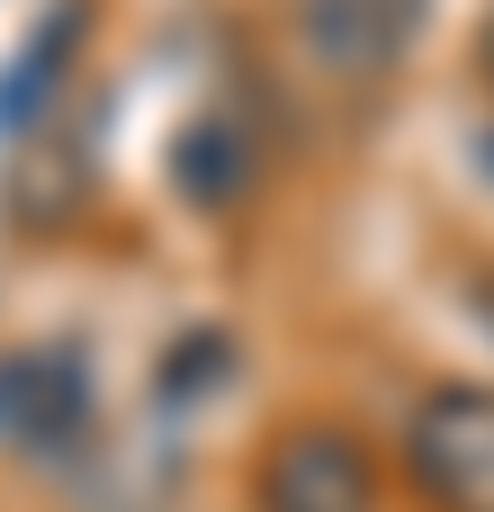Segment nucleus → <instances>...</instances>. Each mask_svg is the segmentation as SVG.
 I'll use <instances>...</instances> for the list:
<instances>
[{"mask_svg":"<svg viewBox=\"0 0 494 512\" xmlns=\"http://www.w3.org/2000/svg\"><path fill=\"white\" fill-rule=\"evenodd\" d=\"M405 468L441 512H494V387H432L405 423Z\"/></svg>","mask_w":494,"mask_h":512,"instance_id":"f257e3e1","label":"nucleus"},{"mask_svg":"<svg viewBox=\"0 0 494 512\" xmlns=\"http://www.w3.org/2000/svg\"><path fill=\"white\" fill-rule=\"evenodd\" d=\"M423 9H432V0H288L306 63L333 72V81H378V72H396L405 45H414V27H423Z\"/></svg>","mask_w":494,"mask_h":512,"instance_id":"f03ea898","label":"nucleus"},{"mask_svg":"<svg viewBox=\"0 0 494 512\" xmlns=\"http://www.w3.org/2000/svg\"><path fill=\"white\" fill-rule=\"evenodd\" d=\"M261 512H369V459L351 432H288L270 459H261Z\"/></svg>","mask_w":494,"mask_h":512,"instance_id":"7ed1b4c3","label":"nucleus"},{"mask_svg":"<svg viewBox=\"0 0 494 512\" xmlns=\"http://www.w3.org/2000/svg\"><path fill=\"white\" fill-rule=\"evenodd\" d=\"M234 180H243L234 135H225V126H189V135H180V189H189V198H207V207H225V198H234Z\"/></svg>","mask_w":494,"mask_h":512,"instance_id":"20e7f679","label":"nucleus"},{"mask_svg":"<svg viewBox=\"0 0 494 512\" xmlns=\"http://www.w3.org/2000/svg\"><path fill=\"white\" fill-rule=\"evenodd\" d=\"M477 72L494 81V9H486V27H477Z\"/></svg>","mask_w":494,"mask_h":512,"instance_id":"39448f33","label":"nucleus"}]
</instances>
